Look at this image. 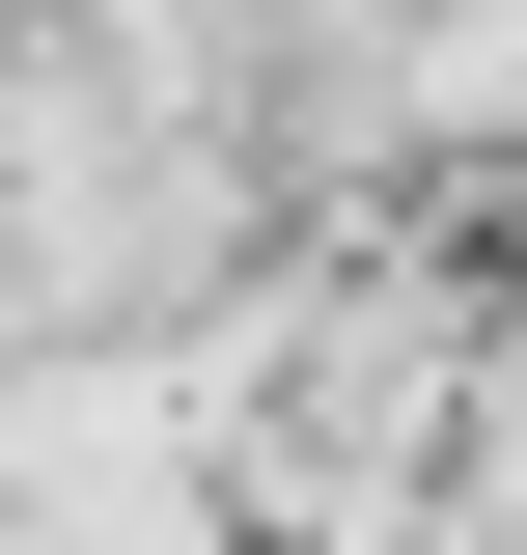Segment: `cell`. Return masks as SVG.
Returning a JSON list of instances; mask_svg holds the SVG:
<instances>
[{"label":"cell","instance_id":"cell-4","mask_svg":"<svg viewBox=\"0 0 527 555\" xmlns=\"http://www.w3.org/2000/svg\"><path fill=\"white\" fill-rule=\"evenodd\" d=\"M500 222H527V195H500Z\"/></svg>","mask_w":527,"mask_h":555},{"label":"cell","instance_id":"cell-3","mask_svg":"<svg viewBox=\"0 0 527 555\" xmlns=\"http://www.w3.org/2000/svg\"><path fill=\"white\" fill-rule=\"evenodd\" d=\"M0 28H83V0H0Z\"/></svg>","mask_w":527,"mask_h":555},{"label":"cell","instance_id":"cell-2","mask_svg":"<svg viewBox=\"0 0 527 555\" xmlns=\"http://www.w3.org/2000/svg\"><path fill=\"white\" fill-rule=\"evenodd\" d=\"M0 555H250L222 361H0Z\"/></svg>","mask_w":527,"mask_h":555},{"label":"cell","instance_id":"cell-1","mask_svg":"<svg viewBox=\"0 0 527 555\" xmlns=\"http://www.w3.org/2000/svg\"><path fill=\"white\" fill-rule=\"evenodd\" d=\"M250 278H278L250 28H195V0L0 28V361H195Z\"/></svg>","mask_w":527,"mask_h":555}]
</instances>
